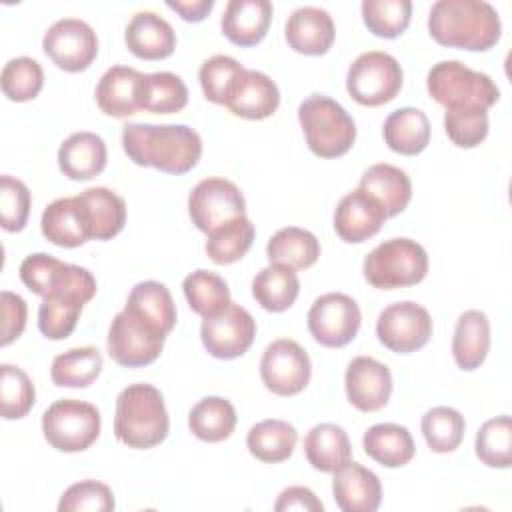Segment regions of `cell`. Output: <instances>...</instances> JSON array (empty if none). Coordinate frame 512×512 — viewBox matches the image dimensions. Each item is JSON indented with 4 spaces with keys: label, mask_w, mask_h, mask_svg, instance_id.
Listing matches in <instances>:
<instances>
[{
    "label": "cell",
    "mask_w": 512,
    "mask_h": 512,
    "mask_svg": "<svg viewBox=\"0 0 512 512\" xmlns=\"http://www.w3.org/2000/svg\"><path fill=\"white\" fill-rule=\"evenodd\" d=\"M122 148L138 166H152L166 174L190 172L202 156L200 134L186 124H126Z\"/></svg>",
    "instance_id": "cell-1"
},
{
    "label": "cell",
    "mask_w": 512,
    "mask_h": 512,
    "mask_svg": "<svg viewBox=\"0 0 512 512\" xmlns=\"http://www.w3.org/2000/svg\"><path fill=\"white\" fill-rule=\"evenodd\" d=\"M428 32L440 46L484 52L500 40L502 22L484 0H438L430 8Z\"/></svg>",
    "instance_id": "cell-2"
},
{
    "label": "cell",
    "mask_w": 512,
    "mask_h": 512,
    "mask_svg": "<svg viewBox=\"0 0 512 512\" xmlns=\"http://www.w3.org/2000/svg\"><path fill=\"white\" fill-rule=\"evenodd\" d=\"M170 430L162 392L152 384H130L116 398L114 434L128 448L148 450L166 440Z\"/></svg>",
    "instance_id": "cell-3"
},
{
    "label": "cell",
    "mask_w": 512,
    "mask_h": 512,
    "mask_svg": "<svg viewBox=\"0 0 512 512\" xmlns=\"http://www.w3.org/2000/svg\"><path fill=\"white\" fill-rule=\"evenodd\" d=\"M96 294V280L90 270L76 264H62L38 308V328L48 340L68 338L86 302Z\"/></svg>",
    "instance_id": "cell-4"
},
{
    "label": "cell",
    "mask_w": 512,
    "mask_h": 512,
    "mask_svg": "<svg viewBox=\"0 0 512 512\" xmlns=\"http://www.w3.org/2000/svg\"><path fill=\"white\" fill-rule=\"evenodd\" d=\"M298 120L310 152L320 158H338L346 154L356 140L352 116L324 94L308 96L298 106Z\"/></svg>",
    "instance_id": "cell-5"
},
{
    "label": "cell",
    "mask_w": 512,
    "mask_h": 512,
    "mask_svg": "<svg viewBox=\"0 0 512 512\" xmlns=\"http://www.w3.org/2000/svg\"><path fill=\"white\" fill-rule=\"evenodd\" d=\"M428 94L446 110L454 108H492L500 90L484 72H476L458 60L434 64L426 78Z\"/></svg>",
    "instance_id": "cell-6"
},
{
    "label": "cell",
    "mask_w": 512,
    "mask_h": 512,
    "mask_svg": "<svg viewBox=\"0 0 512 512\" xmlns=\"http://www.w3.org/2000/svg\"><path fill=\"white\" fill-rule=\"evenodd\" d=\"M362 272L366 282L380 290L414 286L428 272V254L416 240L390 238L364 258Z\"/></svg>",
    "instance_id": "cell-7"
},
{
    "label": "cell",
    "mask_w": 512,
    "mask_h": 512,
    "mask_svg": "<svg viewBox=\"0 0 512 512\" xmlns=\"http://www.w3.org/2000/svg\"><path fill=\"white\" fill-rule=\"evenodd\" d=\"M102 418L94 404L62 398L42 414V434L46 442L60 452H82L100 436Z\"/></svg>",
    "instance_id": "cell-8"
},
{
    "label": "cell",
    "mask_w": 512,
    "mask_h": 512,
    "mask_svg": "<svg viewBox=\"0 0 512 512\" xmlns=\"http://www.w3.org/2000/svg\"><path fill=\"white\" fill-rule=\"evenodd\" d=\"M402 68L394 56L382 50L360 54L348 68L346 90L362 106H382L398 96Z\"/></svg>",
    "instance_id": "cell-9"
},
{
    "label": "cell",
    "mask_w": 512,
    "mask_h": 512,
    "mask_svg": "<svg viewBox=\"0 0 512 512\" xmlns=\"http://www.w3.org/2000/svg\"><path fill=\"white\" fill-rule=\"evenodd\" d=\"M164 340V334L124 308L114 316L110 324L106 348L116 364L126 368H140L152 364L160 356Z\"/></svg>",
    "instance_id": "cell-10"
},
{
    "label": "cell",
    "mask_w": 512,
    "mask_h": 512,
    "mask_svg": "<svg viewBox=\"0 0 512 512\" xmlns=\"http://www.w3.org/2000/svg\"><path fill=\"white\" fill-rule=\"evenodd\" d=\"M188 214L192 224L208 236L222 224L246 216V202L234 182L212 176L192 188L188 196Z\"/></svg>",
    "instance_id": "cell-11"
},
{
    "label": "cell",
    "mask_w": 512,
    "mask_h": 512,
    "mask_svg": "<svg viewBox=\"0 0 512 512\" xmlns=\"http://www.w3.org/2000/svg\"><path fill=\"white\" fill-rule=\"evenodd\" d=\"M306 320L308 330L318 344L326 348H342L356 338L362 324V312L350 296L328 292L314 300Z\"/></svg>",
    "instance_id": "cell-12"
},
{
    "label": "cell",
    "mask_w": 512,
    "mask_h": 512,
    "mask_svg": "<svg viewBox=\"0 0 512 512\" xmlns=\"http://www.w3.org/2000/svg\"><path fill=\"white\" fill-rule=\"evenodd\" d=\"M310 374V358L298 342L290 338H278L266 346L260 360V378L272 394H300L308 386Z\"/></svg>",
    "instance_id": "cell-13"
},
{
    "label": "cell",
    "mask_w": 512,
    "mask_h": 512,
    "mask_svg": "<svg viewBox=\"0 0 512 512\" xmlns=\"http://www.w3.org/2000/svg\"><path fill=\"white\" fill-rule=\"evenodd\" d=\"M380 344L396 354H410L428 344L432 336V318L416 302H394L386 306L376 320Z\"/></svg>",
    "instance_id": "cell-14"
},
{
    "label": "cell",
    "mask_w": 512,
    "mask_h": 512,
    "mask_svg": "<svg viewBox=\"0 0 512 512\" xmlns=\"http://www.w3.org/2000/svg\"><path fill=\"white\" fill-rule=\"evenodd\" d=\"M42 48L60 70L82 72L98 54V38L92 26L84 20L62 18L46 30Z\"/></svg>",
    "instance_id": "cell-15"
},
{
    "label": "cell",
    "mask_w": 512,
    "mask_h": 512,
    "mask_svg": "<svg viewBox=\"0 0 512 512\" xmlns=\"http://www.w3.org/2000/svg\"><path fill=\"white\" fill-rule=\"evenodd\" d=\"M256 336V320L240 304L230 302L220 314L204 318L200 338L210 356L232 360L248 352Z\"/></svg>",
    "instance_id": "cell-16"
},
{
    "label": "cell",
    "mask_w": 512,
    "mask_h": 512,
    "mask_svg": "<svg viewBox=\"0 0 512 512\" xmlns=\"http://www.w3.org/2000/svg\"><path fill=\"white\" fill-rule=\"evenodd\" d=\"M348 402L360 412L384 408L392 394V374L386 364L370 356H356L344 374Z\"/></svg>",
    "instance_id": "cell-17"
},
{
    "label": "cell",
    "mask_w": 512,
    "mask_h": 512,
    "mask_svg": "<svg viewBox=\"0 0 512 512\" xmlns=\"http://www.w3.org/2000/svg\"><path fill=\"white\" fill-rule=\"evenodd\" d=\"M384 220V208L370 194L356 188L338 202L334 212V230L340 240L348 244H360L376 236Z\"/></svg>",
    "instance_id": "cell-18"
},
{
    "label": "cell",
    "mask_w": 512,
    "mask_h": 512,
    "mask_svg": "<svg viewBox=\"0 0 512 512\" xmlns=\"http://www.w3.org/2000/svg\"><path fill=\"white\" fill-rule=\"evenodd\" d=\"M332 494L342 512H374L382 500L378 476L358 462L348 460L332 472Z\"/></svg>",
    "instance_id": "cell-19"
},
{
    "label": "cell",
    "mask_w": 512,
    "mask_h": 512,
    "mask_svg": "<svg viewBox=\"0 0 512 512\" xmlns=\"http://www.w3.org/2000/svg\"><path fill=\"white\" fill-rule=\"evenodd\" d=\"M144 74L128 66L108 68L96 84V104L106 116L126 118L142 110Z\"/></svg>",
    "instance_id": "cell-20"
},
{
    "label": "cell",
    "mask_w": 512,
    "mask_h": 512,
    "mask_svg": "<svg viewBox=\"0 0 512 512\" xmlns=\"http://www.w3.org/2000/svg\"><path fill=\"white\" fill-rule=\"evenodd\" d=\"M284 36L294 52L304 56H322L332 48L336 28L326 10L302 6L288 16Z\"/></svg>",
    "instance_id": "cell-21"
},
{
    "label": "cell",
    "mask_w": 512,
    "mask_h": 512,
    "mask_svg": "<svg viewBox=\"0 0 512 512\" xmlns=\"http://www.w3.org/2000/svg\"><path fill=\"white\" fill-rule=\"evenodd\" d=\"M280 92L276 82L258 70H248L240 74L226 108L246 120H264L278 110Z\"/></svg>",
    "instance_id": "cell-22"
},
{
    "label": "cell",
    "mask_w": 512,
    "mask_h": 512,
    "mask_svg": "<svg viewBox=\"0 0 512 512\" xmlns=\"http://www.w3.org/2000/svg\"><path fill=\"white\" fill-rule=\"evenodd\" d=\"M90 240H110L126 224V202L122 196L104 186L86 188L76 194Z\"/></svg>",
    "instance_id": "cell-23"
},
{
    "label": "cell",
    "mask_w": 512,
    "mask_h": 512,
    "mask_svg": "<svg viewBox=\"0 0 512 512\" xmlns=\"http://www.w3.org/2000/svg\"><path fill=\"white\" fill-rule=\"evenodd\" d=\"M272 4L268 0H230L222 14V34L240 48L262 42L272 22Z\"/></svg>",
    "instance_id": "cell-24"
},
{
    "label": "cell",
    "mask_w": 512,
    "mask_h": 512,
    "mask_svg": "<svg viewBox=\"0 0 512 512\" xmlns=\"http://www.w3.org/2000/svg\"><path fill=\"white\" fill-rule=\"evenodd\" d=\"M128 50L142 60H162L176 48V32L162 16L144 10L136 12L124 32Z\"/></svg>",
    "instance_id": "cell-25"
},
{
    "label": "cell",
    "mask_w": 512,
    "mask_h": 512,
    "mask_svg": "<svg viewBox=\"0 0 512 512\" xmlns=\"http://www.w3.org/2000/svg\"><path fill=\"white\" fill-rule=\"evenodd\" d=\"M106 142L94 132H74L58 148V166L70 180H92L106 168Z\"/></svg>",
    "instance_id": "cell-26"
},
{
    "label": "cell",
    "mask_w": 512,
    "mask_h": 512,
    "mask_svg": "<svg viewBox=\"0 0 512 512\" xmlns=\"http://www.w3.org/2000/svg\"><path fill=\"white\" fill-rule=\"evenodd\" d=\"M360 190L370 194L386 212V218L406 210L412 198L410 176L392 164H374L360 178Z\"/></svg>",
    "instance_id": "cell-27"
},
{
    "label": "cell",
    "mask_w": 512,
    "mask_h": 512,
    "mask_svg": "<svg viewBox=\"0 0 512 512\" xmlns=\"http://www.w3.org/2000/svg\"><path fill=\"white\" fill-rule=\"evenodd\" d=\"M490 350V322L480 310H466L458 316L452 336V356L458 368L470 372L484 364Z\"/></svg>",
    "instance_id": "cell-28"
},
{
    "label": "cell",
    "mask_w": 512,
    "mask_h": 512,
    "mask_svg": "<svg viewBox=\"0 0 512 512\" xmlns=\"http://www.w3.org/2000/svg\"><path fill=\"white\" fill-rule=\"evenodd\" d=\"M40 228L44 238L60 248H78L90 240L76 196L50 202L42 212Z\"/></svg>",
    "instance_id": "cell-29"
},
{
    "label": "cell",
    "mask_w": 512,
    "mask_h": 512,
    "mask_svg": "<svg viewBox=\"0 0 512 512\" xmlns=\"http://www.w3.org/2000/svg\"><path fill=\"white\" fill-rule=\"evenodd\" d=\"M124 308L164 336H168L176 324V304L172 294L162 282L156 280L138 282L130 290Z\"/></svg>",
    "instance_id": "cell-30"
},
{
    "label": "cell",
    "mask_w": 512,
    "mask_h": 512,
    "mask_svg": "<svg viewBox=\"0 0 512 512\" xmlns=\"http://www.w3.org/2000/svg\"><path fill=\"white\" fill-rule=\"evenodd\" d=\"M362 448L374 462L386 468H398L408 464L416 452V446L408 428L392 422L370 426L364 432Z\"/></svg>",
    "instance_id": "cell-31"
},
{
    "label": "cell",
    "mask_w": 512,
    "mask_h": 512,
    "mask_svg": "<svg viewBox=\"0 0 512 512\" xmlns=\"http://www.w3.org/2000/svg\"><path fill=\"white\" fill-rule=\"evenodd\" d=\"M384 142L388 148L402 156L420 154L430 142L428 116L412 106L394 110L384 122Z\"/></svg>",
    "instance_id": "cell-32"
},
{
    "label": "cell",
    "mask_w": 512,
    "mask_h": 512,
    "mask_svg": "<svg viewBox=\"0 0 512 512\" xmlns=\"http://www.w3.org/2000/svg\"><path fill=\"white\" fill-rule=\"evenodd\" d=\"M304 454L318 472H334L352 458L348 434L342 426L324 422L310 428L304 438Z\"/></svg>",
    "instance_id": "cell-33"
},
{
    "label": "cell",
    "mask_w": 512,
    "mask_h": 512,
    "mask_svg": "<svg viewBox=\"0 0 512 512\" xmlns=\"http://www.w3.org/2000/svg\"><path fill=\"white\" fill-rule=\"evenodd\" d=\"M270 264H282L292 270H304L316 264L320 256L318 238L304 228L288 226L278 230L266 244Z\"/></svg>",
    "instance_id": "cell-34"
},
{
    "label": "cell",
    "mask_w": 512,
    "mask_h": 512,
    "mask_svg": "<svg viewBox=\"0 0 512 512\" xmlns=\"http://www.w3.org/2000/svg\"><path fill=\"white\" fill-rule=\"evenodd\" d=\"M296 440H298V432L292 424H288L286 420L270 418L254 424L248 430L246 446L256 460L276 464L292 456L296 448Z\"/></svg>",
    "instance_id": "cell-35"
},
{
    "label": "cell",
    "mask_w": 512,
    "mask_h": 512,
    "mask_svg": "<svg viewBox=\"0 0 512 512\" xmlns=\"http://www.w3.org/2000/svg\"><path fill=\"white\" fill-rule=\"evenodd\" d=\"M300 292V280L296 272L282 264H270L262 268L252 280L254 300L268 312L288 310Z\"/></svg>",
    "instance_id": "cell-36"
},
{
    "label": "cell",
    "mask_w": 512,
    "mask_h": 512,
    "mask_svg": "<svg viewBox=\"0 0 512 512\" xmlns=\"http://www.w3.org/2000/svg\"><path fill=\"white\" fill-rule=\"evenodd\" d=\"M236 410L222 396H206L192 406L188 414L190 432L204 442H222L236 428Z\"/></svg>",
    "instance_id": "cell-37"
},
{
    "label": "cell",
    "mask_w": 512,
    "mask_h": 512,
    "mask_svg": "<svg viewBox=\"0 0 512 512\" xmlns=\"http://www.w3.org/2000/svg\"><path fill=\"white\" fill-rule=\"evenodd\" d=\"M102 366L104 360L98 348H70L52 360L50 378L62 388H86L100 376Z\"/></svg>",
    "instance_id": "cell-38"
},
{
    "label": "cell",
    "mask_w": 512,
    "mask_h": 512,
    "mask_svg": "<svg viewBox=\"0 0 512 512\" xmlns=\"http://www.w3.org/2000/svg\"><path fill=\"white\" fill-rule=\"evenodd\" d=\"M184 296L192 312L202 318L220 314L230 304V288L226 280L210 270H194L182 282Z\"/></svg>",
    "instance_id": "cell-39"
},
{
    "label": "cell",
    "mask_w": 512,
    "mask_h": 512,
    "mask_svg": "<svg viewBox=\"0 0 512 512\" xmlns=\"http://www.w3.org/2000/svg\"><path fill=\"white\" fill-rule=\"evenodd\" d=\"M254 236L256 228L246 216L234 218L208 234L206 254L214 264H234L250 250Z\"/></svg>",
    "instance_id": "cell-40"
},
{
    "label": "cell",
    "mask_w": 512,
    "mask_h": 512,
    "mask_svg": "<svg viewBox=\"0 0 512 512\" xmlns=\"http://www.w3.org/2000/svg\"><path fill=\"white\" fill-rule=\"evenodd\" d=\"M188 104V88L184 80L172 72L144 74L142 78V110L152 114L180 112Z\"/></svg>",
    "instance_id": "cell-41"
},
{
    "label": "cell",
    "mask_w": 512,
    "mask_h": 512,
    "mask_svg": "<svg viewBox=\"0 0 512 512\" xmlns=\"http://www.w3.org/2000/svg\"><path fill=\"white\" fill-rule=\"evenodd\" d=\"M464 416L450 406H434L422 416V434L436 454L454 452L464 438Z\"/></svg>",
    "instance_id": "cell-42"
},
{
    "label": "cell",
    "mask_w": 512,
    "mask_h": 512,
    "mask_svg": "<svg viewBox=\"0 0 512 512\" xmlns=\"http://www.w3.org/2000/svg\"><path fill=\"white\" fill-rule=\"evenodd\" d=\"M476 456L490 468H510L512 462V420L508 414L486 420L476 434Z\"/></svg>",
    "instance_id": "cell-43"
},
{
    "label": "cell",
    "mask_w": 512,
    "mask_h": 512,
    "mask_svg": "<svg viewBox=\"0 0 512 512\" xmlns=\"http://www.w3.org/2000/svg\"><path fill=\"white\" fill-rule=\"evenodd\" d=\"M360 10L366 28L378 38L400 36L412 18L410 0H364Z\"/></svg>",
    "instance_id": "cell-44"
},
{
    "label": "cell",
    "mask_w": 512,
    "mask_h": 512,
    "mask_svg": "<svg viewBox=\"0 0 512 512\" xmlns=\"http://www.w3.org/2000/svg\"><path fill=\"white\" fill-rule=\"evenodd\" d=\"M0 412L4 420L24 418L34 402L36 390L28 374L12 364L0 366Z\"/></svg>",
    "instance_id": "cell-45"
},
{
    "label": "cell",
    "mask_w": 512,
    "mask_h": 512,
    "mask_svg": "<svg viewBox=\"0 0 512 512\" xmlns=\"http://www.w3.org/2000/svg\"><path fill=\"white\" fill-rule=\"evenodd\" d=\"M0 86L4 96L12 102L34 100L44 86V70L34 58H12L2 68Z\"/></svg>",
    "instance_id": "cell-46"
},
{
    "label": "cell",
    "mask_w": 512,
    "mask_h": 512,
    "mask_svg": "<svg viewBox=\"0 0 512 512\" xmlns=\"http://www.w3.org/2000/svg\"><path fill=\"white\" fill-rule=\"evenodd\" d=\"M242 72H244V66L236 58L226 54H216L204 60V64L200 66L198 78H200V86L206 100L226 106Z\"/></svg>",
    "instance_id": "cell-47"
},
{
    "label": "cell",
    "mask_w": 512,
    "mask_h": 512,
    "mask_svg": "<svg viewBox=\"0 0 512 512\" xmlns=\"http://www.w3.org/2000/svg\"><path fill=\"white\" fill-rule=\"evenodd\" d=\"M444 130L458 148H474L488 136V110L472 106L446 110Z\"/></svg>",
    "instance_id": "cell-48"
},
{
    "label": "cell",
    "mask_w": 512,
    "mask_h": 512,
    "mask_svg": "<svg viewBox=\"0 0 512 512\" xmlns=\"http://www.w3.org/2000/svg\"><path fill=\"white\" fill-rule=\"evenodd\" d=\"M114 506L116 502L112 490L98 480H80L72 484L58 502L60 512H110Z\"/></svg>",
    "instance_id": "cell-49"
},
{
    "label": "cell",
    "mask_w": 512,
    "mask_h": 512,
    "mask_svg": "<svg viewBox=\"0 0 512 512\" xmlns=\"http://www.w3.org/2000/svg\"><path fill=\"white\" fill-rule=\"evenodd\" d=\"M0 214H2V228L6 232H20L30 214V190L28 186L4 174L0 178Z\"/></svg>",
    "instance_id": "cell-50"
},
{
    "label": "cell",
    "mask_w": 512,
    "mask_h": 512,
    "mask_svg": "<svg viewBox=\"0 0 512 512\" xmlns=\"http://www.w3.org/2000/svg\"><path fill=\"white\" fill-rule=\"evenodd\" d=\"M62 264H64L62 260H58L50 254H44V252L30 254L20 264V280L26 284V288L30 292L44 296L48 292V286L52 284L54 276L62 268Z\"/></svg>",
    "instance_id": "cell-51"
},
{
    "label": "cell",
    "mask_w": 512,
    "mask_h": 512,
    "mask_svg": "<svg viewBox=\"0 0 512 512\" xmlns=\"http://www.w3.org/2000/svg\"><path fill=\"white\" fill-rule=\"evenodd\" d=\"M0 310H2V332H0V344L8 346L12 344L26 328V316L28 306L22 296L4 290L0 294Z\"/></svg>",
    "instance_id": "cell-52"
},
{
    "label": "cell",
    "mask_w": 512,
    "mask_h": 512,
    "mask_svg": "<svg viewBox=\"0 0 512 512\" xmlns=\"http://www.w3.org/2000/svg\"><path fill=\"white\" fill-rule=\"evenodd\" d=\"M276 512H286V510H306V512H322L324 504L316 498V494L306 488V486H290L280 492L276 504Z\"/></svg>",
    "instance_id": "cell-53"
},
{
    "label": "cell",
    "mask_w": 512,
    "mask_h": 512,
    "mask_svg": "<svg viewBox=\"0 0 512 512\" xmlns=\"http://www.w3.org/2000/svg\"><path fill=\"white\" fill-rule=\"evenodd\" d=\"M166 6L186 22H202L214 8V0H168Z\"/></svg>",
    "instance_id": "cell-54"
}]
</instances>
